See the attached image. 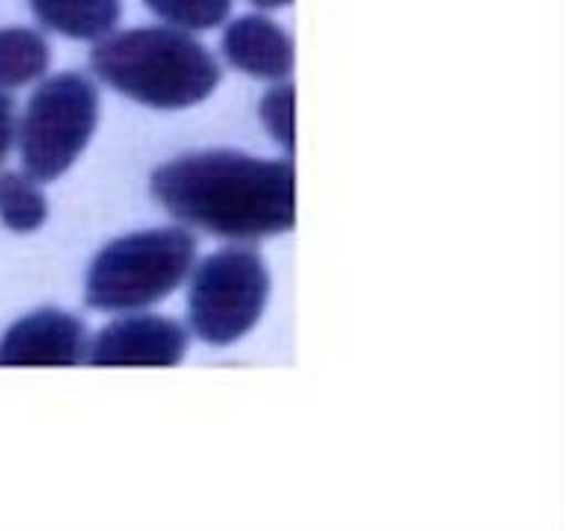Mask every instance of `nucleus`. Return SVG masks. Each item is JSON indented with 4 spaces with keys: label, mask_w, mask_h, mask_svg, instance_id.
Masks as SVG:
<instances>
[{
    "label": "nucleus",
    "mask_w": 566,
    "mask_h": 531,
    "mask_svg": "<svg viewBox=\"0 0 566 531\" xmlns=\"http://www.w3.org/2000/svg\"><path fill=\"white\" fill-rule=\"evenodd\" d=\"M149 191L177 221L230 241H260L296 225L293 160L202 149L158 166Z\"/></svg>",
    "instance_id": "f257e3e1"
},
{
    "label": "nucleus",
    "mask_w": 566,
    "mask_h": 531,
    "mask_svg": "<svg viewBox=\"0 0 566 531\" xmlns=\"http://www.w3.org/2000/svg\"><path fill=\"white\" fill-rule=\"evenodd\" d=\"M92 70L119 94L158 111L199 105L221 81L219 61L205 44L171 25L108 33L92 50Z\"/></svg>",
    "instance_id": "f03ea898"
},
{
    "label": "nucleus",
    "mask_w": 566,
    "mask_h": 531,
    "mask_svg": "<svg viewBox=\"0 0 566 531\" xmlns=\"http://www.w3.org/2000/svg\"><path fill=\"white\" fill-rule=\"evenodd\" d=\"M197 260V238L182 227L142 230L111 241L88 266L86 302L108 313H136L182 285Z\"/></svg>",
    "instance_id": "7ed1b4c3"
},
{
    "label": "nucleus",
    "mask_w": 566,
    "mask_h": 531,
    "mask_svg": "<svg viewBox=\"0 0 566 531\" xmlns=\"http://www.w3.org/2000/svg\"><path fill=\"white\" fill-rule=\"evenodd\" d=\"M99 94L81 72L48 77L28 100L20 136L22 166L39 183L59 180L97 131Z\"/></svg>",
    "instance_id": "20e7f679"
},
{
    "label": "nucleus",
    "mask_w": 566,
    "mask_h": 531,
    "mask_svg": "<svg viewBox=\"0 0 566 531\" xmlns=\"http://www.w3.org/2000/svg\"><path fill=\"white\" fill-rule=\"evenodd\" d=\"M271 293L265 260L252 249H221L199 263L188 291V319L199 341L230 346L263 315Z\"/></svg>",
    "instance_id": "39448f33"
},
{
    "label": "nucleus",
    "mask_w": 566,
    "mask_h": 531,
    "mask_svg": "<svg viewBox=\"0 0 566 531\" xmlns=\"http://www.w3.org/2000/svg\"><path fill=\"white\" fill-rule=\"evenodd\" d=\"M188 335L177 321L160 315H125L111 321L88 343L92 365H158L169 368L186 357Z\"/></svg>",
    "instance_id": "423d86ee"
},
{
    "label": "nucleus",
    "mask_w": 566,
    "mask_h": 531,
    "mask_svg": "<svg viewBox=\"0 0 566 531\" xmlns=\"http://www.w3.org/2000/svg\"><path fill=\"white\" fill-rule=\"evenodd\" d=\"M86 352V324L64 310L42 308L6 330L0 365H77Z\"/></svg>",
    "instance_id": "0eeeda50"
},
{
    "label": "nucleus",
    "mask_w": 566,
    "mask_h": 531,
    "mask_svg": "<svg viewBox=\"0 0 566 531\" xmlns=\"http://www.w3.org/2000/svg\"><path fill=\"white\" fill-rule=\"evenodd\" d=\"M221 50L235 70L260 81H282L296 64L293 39L263 14H247L230 22L221 39Z\"/></svg>",
    "instance_id": "6e6552de"
},
{
    "label": "nucleus",
    "mask_w": 566,
    "mask_h": 531,
    "mask_svg": "<svg viewBox=\"0 0 566 531\" xmlns=\"http://www.w3.org/2000/svg\"><path fill=\"white\" fill-rule=\"evenodd\" d=\"M33 17L50 31L77 42H99L114 33L122 0H28Z\"/></svg>",
    "instance_id": "1a4fd4ad"
},
{
    "label": "nucleus",
    "mask_w": 566,
    "mask_h": 531,
    "mask_svg": "<svg viewBox=\"0 0 566 531\" xmlns=\"http://www.w3.org/2000/svg\"><path fill=\"white\" fill-rule=\"evenodd\" d=\"M50 66V44L31 28H0V92L42 77Z\"/></svg>",
    "instance_id": "9d476101"
},
{
    "label": "nucleus",
    "mask_w": 566,
    "mask_h": 531,
    "mask_svg": "<svg viewBox=\"0 0 566 531\" xmlns=\"http://www.w3.org/2000/svg\"><path fill=\"white\" fill-rule=\"evenodd\" d=\"M48 219V197L28 171L0 175V221L14 232H33Z\"/></svg>",
    "instance_id": "9b49d317"
},
{
    "label": "nucleus",
    "mask_w": 566,
    "mask_h": 531,
    "mask_svg": "<svg viewBox=\"0 0 566 531\" xmlns=\"http://www.w3.org/2000/svg\"><path fill=\"white\" fill-rule=\"evenodd\" d=\"M155 17L180 31H210L230 17L232 0H144Z\"/></svg>",
    "instance_id": "f8f14e48"
},
{
    "label": "nucleus",
    "mask_w": 566,
    "mask_h": 531,
    "mask_svg": "<svg viewBox=\"0 0 566 531\" xmlns=\"http://www.w3.org/2000/svg\"><path fill=\"white\" fill-rule=\"evenodd\" d=\"M260 119L276 144L293 158L296 153V88L293 83L274 86L260 103Z\"/></svg>",
    "instance_id": "ddd939ff"
},
{
    "label": "nucleus",
    "mask_w": 566,
    "mask_h": 531,
    "mask_svg": "<svg viewBox=\"0 0 566 531\" xmlns=\"http://www.w3.org/2000/svg\"><path fill=\"white\" fill-rule=\"evenodd\" d=\"M17 138V108L14 100L6 92H0V164L9 158L11 147Z\"/></svg>",
    "instance_id": "4468645a"
},
{
    "label": "nucleus",
    "mask_w": 566,
    "mask_h": 531,
    "mask_svg": "<svg viewBox=\"0 0 566 531\" xmlns=\"http://www.w3.org/2000/svg\"><path fill=\"white\" fill-rule=\"evenodd\" d=\"M258 9H285V6H291L293 0H252Z\"/></svg>",
    "instance_id": "2eb2a0df"
}]
</instances>
